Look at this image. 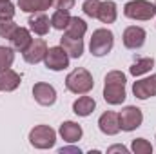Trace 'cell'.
I'll use <instances>...</instances> for the list:
<instances>
[{"label": "cell", "mask_w": 156, "mask_h": 154, "mask_svg": "<svg viewBox=\"0 0 156 154\" xmlns=\"http://www.w3.org/2000/svg\"><path fill=\"white\" fill-rule=\"evenodd\" d=\"M118 118H120V129L125 131V132H131L134 129H138L144 121V114L138 107L134 105H127L123 107L120 113H118Z\"/></svg>", "instance_id": "7"}, {"label": "cell", "mask_w": 156, "mask_h": 154, "mask_svg": "<svg viewBox=\"0 0 156 154\" xmlns=\"http://www.w3.org/2000/svg\"><path fill=\"white\" fill-rule=\"evenodd\" d=\"M98 127L107 136H115V134H118L122 131L120 129V118L113 111H107V113H104V114L98 118Z\"/></svg>", "instance_id": "12"}, {"label": "cell", "mask_w": 156, "mask_h": 154, "mask_svg": "<svg viewBox=\"0 0 156 154\" xmlns=\"http://www.w3.org/2000/svg\"><path fill=\"white\" fill-rule=\"evenodd\" d=\"M125 82L127 78L122 71H109L105 75L104 85V100L109 105H120L125 102Z\"/></svg>", "instance_id": "1"}, {"label": "cell", "mask_w": 156, "mask_h": 154, "mask_svg": "<svg viewBox=\"0 0 156 154\" xmlns=\"http://www.w3.org/2000/svg\"><path fill=\"white\" fill-rule=\"evenodd\" d=\"M69 20H71L69 11H60V9H56V11L53 13V16H51V27H55V29H58V31H64V29L67 27Z\"/></svg>", "instance_id": "23"}, {"label": "cell", "mask_w": 156, "mask_h": 154, "mask_svg": "<svg viewBox=\"0 0 156 154\" xmlns=\"http://www.w3.org/2000/svg\"><path fill=\"white\" fill-rule=\"evenodd\" d=\"M44 64H45V67L51 69V71H64V69L69 67V54L66 53V49H64L62 45L49 47L47 53H45Z\"/></svg>", "instance_id": "6"}, {"label": "cell", "mask_w": 156, "mask_h": 154, "mask_svg": "<svg viewBox=\"0 0 156 154\" xmlns=\"http://www.w3.org/2000/svg\"><path fill=\"white\" fill-rule=\"evenodd\" d=\"M58 132H60L62 140H66L67 143H75V142H78V140L82 138V134H83L82 127L78 125L76 121H64V123L60 125Z\"/></svg>", "instance_id": "15"}, {"label": "cell", "mask_w": 156, "mask_h": 154, "mask_svg": "<svg viewBox=\"0 0 156 154\" xmlns=\"http://www.w3.org/2000/svg\"><path fill=\"white\" fill-rule=\"evenodd\" d=\"M153 67H154V58H140L129 67V73L133 76H142V75L149 73Z\"/></svg>", "instance_id": "22"}, {"label": "cell", "mask_w": 156, "mask_h": 154, "mask_svg": "<svg viewBox=\"0 0 156 154\" xmlns=\"http://www.w3.org/2000/svg\"><path fill=\"white\" fill-rule=\"evenodd\" d=\"M0 2H5V0H0Z\"/></svg>", "instance_id": "33"}, {"label": "cell", "mask_w": 156, "mask_h": 154, "mask_svg": "<svg viewBox=\"0 0 156 154\" xmlns=\"http://www.w3.org/2000/svg\"><path fill=\"white\" fill-rule=\"evenodd\" d=\"M94 107H96L94 98H91V96H80L78 100H75V103H73V113L85 118V116H89L94 111Z\"/></svg>", "instance_id": "19"}, {"label": "cell", "mask_w": 156, "mask_h": 154, "mask_svg": "<svg viewBox=\"0 0 156 154\" xmlns=\"http://www.w3.org/2000/svg\"><path fill=\"white\" fill-rule=\"evenodd\" d=\"M107 152H109V154H111V152L127 154V152H129V149H127V147H123V145H113V147H109V149H107Z\"/></svg>", "instance_id": "30"}, {"label": "cell", "mask_w": 156, "mask_h": 154, "mask_svg": "<svg viewBox=\"0 0 156 154\" xmlns=\"http://www.w3.org/2000/svg\"><path fill=\"white\" fill-rule=\"evenodd\" d=\"M85 31H87V24H85V20H82V18H78V16H71V20H69V24H67L64 35L73 37V38H83Z\"/></svg>", "instance_id": "21"}, {"label": "cell", "mask_w": 156, "mask_h": 154, "mask_svg": "<svg viewBox=\"0 0 156 154\" xmlns=\"http://www.w3.org/2000/svg\"><path fill=\"white\" fill-rule=\"evenodd\" d=\"M29 27H31V31L35 33V35H38V37H45L47 33H49V27H51V18L47 16V15H44V13H35L31 18H29Z\"/></svg>", "instance_id": "13"}, {"label": "cell", "mask_w": 156, "mask_h": 154, "mask_svg": "<svg viewBox=\"0 0 156 154\" xmlns=\"http://www.w3.org/2000/svg\"><path fill=\"white\" fill-rule=\"evenodd\" d=\"M133 93L138 100H147L156 96V75H151L149 78L138 80L133 85Z\"/></svg>", "instance_id": "11"}, {"label": "cell", "mask_w": 156, "mask_h": 154, "mask_svg": "<svg viewBox=\"0 0 156 154\" xmlns=\"http://www.w3.org/2000/svg\"><path fill=\"white\" fill-rule=\"evenodd\" d=\"M16 27H18V26H16L13 20H0V37L9 40Z\"/></svg>", "instance_id": "27"}, {"label": "cell", "mask_w": 156, "mask_h": 154, "mask_svg": "<svg viewBox=\"0 0 156 154\" xmlns=\"http://www.w3.org/2000/svg\"><path fill=\"white\" fill-rule=\"evenodd\" d=\"M53 5L60 11H71L75 5V0H53Z\"/></svg>", "instance_id": "29"}, {"label": "cell", "mask_w": 156, "mask_h": 154, "mask_svg": "<svg viewBox=\"0 0 156 154\" xmlns=\"http://www.w3.org/2000/svg\"><path fill=\"white\" fill-rule=\"evenodd\" d=\"M123 15L131 20H151L156 15V9L149 0H131L123 5Z\"/></svg>", "instance_id": "4"}, {"label": "cell", "mask_w": 156, "mask_h": 154, "mask_svg": "<svg viewBox=\"0 0 156 154\" xmlns=\"http://www.w3.org/2000/svg\"><path fill=\"white\" fill-rule=\"evenodd\" d=\"M20 80H22L20 75L16 71H13L11 67L5 71H0V91H5V93L15 91L20 85Z\"/></svg>", "instance_id": "17"}, {"label": "cell", "mask_w": 156, "mask_h": 154, "mask_svg": "<svg viewBox=\"0 0 156 154\" xmlns=\"http://www.w3.org/2000/svg\"><path fill=\"white\" fill-rule=\"evenodd\" d=\"M29 143L35 149H51L56 143V132L49 125H37L29 132Z\"/></svg>", "instance_id": "5"}, {"label": "cell", "mask_w": 156, "mask_h": 154, "mask_svg": "<svg viewBox=\"0 0 156 154\" xmlns=\"http://www.w3.org/2000/svg\"><path fill=\"white\" fill-rule=\"evenodd\" d=\"M13 62H15V49L0 45V71L9 69L13 65Z\"/></svg>", "instance_id": "24"}, {"label": "cell", "mask_w": 156, "mask_h": 154, "mask_svg": "<svg viewBox=\"0 0 156 154\" xmlns=\"http://www.w3.org/2000/svg\"><path fill=\"white\" fill-rule=\"evenodd\" d=\"M15 16V5L5 0V2H0V20H13Z\"/></svg>", "instance_id": "28"}, {"label": "cell", "mask_w": 156, "mask_h": 154, "mask_svg": "<svg viewBox=\"0 0 156 154\" xmlns=\"http://www.w3.org/2000/svg\"><path fill=\"white\" fill-rule=\"evenodd\" d=\"M131 151L134 154H153V145L145 138H136L131 143Z\"/></svg>", "instance_id": "25"}, {"label": "cell", "mask_w": 156, "mask_h": 154, "mask_svg": "<svg viewBox=\"0 0 156 154\" xmlns=\"http://www.w3.org/2000/svg\"><path fill=\"white\" fill-rule=\"evenodd\" d=\"M123 45L127 49H140L144 44H145V38H147V33L144 27H138V26H131L123 31Z\"/></svg>", "instance_id": "10"}, {"label": "cell", "mask_w": 156, "mask_h": 154, "mask_svg": "<svg viewBox=\"0 0 156 154\" xmlns=\"http://www.w3.org/2000/svg\"><path fill=\"white\" fill-rule=\"evenodd\" d=\"M113 45H115V35L111 29H105V27L96 29L89 42V49L93 56H105L107 53H111Z\"/></svg>", "instance_id": "3"}, {"label": "cell", "mask_w": 156, "mask_h": 154, "mask_svg": "<svg viewBox=\"0 0 156 154\" xmlns=\"http://www.w3.org/2000/svg\"><path fill=\"white\" fill-rule=\"evenodd\" d=\"M58 152H60V154H66V152H76V154H80V149H78V147H62Z\"/></svg>", "instance_id": "31"}, {"label": "cell", "mask_w": 156, "mask_h": 154, "mask_svg": "<svg viewBox=\"0 0 156 154\" xmlns=\"http://www.w3.org/2000/svg\"><path fill=\"white\" fill-rule=\"evenodd\" d=\"M18 5L26 13H44L53 5V0H18Z\"/></svg>", "instance_id": "20"}, {"label": "cell", "mask_w": 156, "mask_h": 154, "mask_svg": "<svg viewBox=\"0 0 156 154\" xmlns=\"http://www.w3.org/2000/svg\"><path fill=\"white\" fill-rule=\"evenodd\" d=\"M118 16L116 4L113 0H105L100 4V11H98V18L102 24H113Z\"/></svg>", "instance_id": "18"}, {"label": "cell", "mask_w": 156, "mask_h": 154, "mask_svg": "<svg viewBox=\"0 0 156 154\" xmlns=\"http://www.w3.org/2000/svg\"><path fill=\"white\" fill-rule=\"evenodd\" d=\"M66 87L67 91L75 93V94H87L93 87H94V80L93 75L83 69V67H78L73 69L67 76H66Z\"/></svg>", "instance_id": "2"}, {"label": "cell", "mask_w": 156, "mask_h": 154, "mask_svg": "<svg viewBox=\"0 0 156 154\" xmlns=\"http://www.w3.org/2000/svg\"><path fill=\"white\" fill-rule=\"evenodd\" d=\"M45 53H47V44H45V40L35 38V40H31V44L27 45V49L22 53V56H24V60H26L27 64H38V62H44Z\"/></svg>", "instance_id": "8"}, {"label": "cell", "mask_w": 156, "mask_h": 154, "mask_svg": "<svg viewBox=\"0 0 156 154\" xmlns=\"http://www.w3.org/2000/svg\"><path fill=\"white\" fill-rule=\"evenodd\" d=\"M31 33H29V29H26V27H16L15 29V33L11 35V47L15 49V51H20V53H24L26 49H27V45L31 44Z\"/></svg>", "instance_id": "14"}, {"label": "cell", "mask_w": 156, "mask_h": 154, "mask_svg": "<svg viewBox=\"0 0 156 154\" xmlns=\"http://www.w3.org/2000/svg\"><path fill=\"white\" fill-rule=\"evenodd\" d=\"M100 4H102L100 0H85L83 5H82V9H83V13H85L87 16H91V18H98Z\"/></svg>", "instance_id": "26"}, {"label": "cell", "mask_w": 156, "mask_h": 154, "mask_svg": "<svg viewBox=\"0 0 156 154\" xmlns=\"http://www.w3.org/2000/svg\"><path fill=\"white\" fill-rule=\"evenodd\" d=\"M33 96L37 100V103L44 105V107H51L55 102H56V91L53 85L49 83H44V82H38L33 85Z\"/></svg>", "instance_id": "9"}, {"label": "cell", "mask_w": 156, "mask_h": 154, "mask_svg": "<svg viewBox=\"0 0 156 154\" xmlns=\"http://www.w3.org/2000/svg\"><path fill=\"white\" fill-rule=\"evenodd\" d=\"M154 9H156V2H154Z\"/></svg>", "instance_id": "32"}, {"label": "cell", "mask_w": 156, "mask_h": 154, "mask_svg": "<svg viewBox=\"0 0 156 154\" xmlns=\"http://www.w3.org/2000/svg\"><path fill=\"white\" fill-rule=\"evenodd\" d=\"M60 45L66 49L69 58H80L83 54V40L82 38H73V37L64 35L60 38Z\"/></svg>", "instance_id": "16"}]
</instances>
